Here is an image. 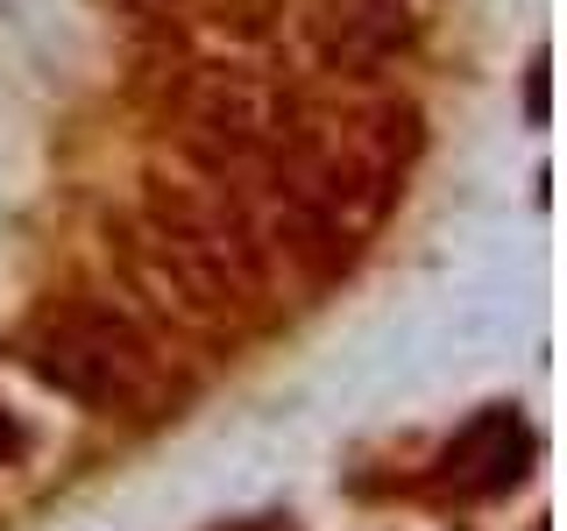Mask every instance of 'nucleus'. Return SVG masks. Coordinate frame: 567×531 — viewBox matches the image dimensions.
Masks as SVG:
<instances>
[{"mask_svg":"<svg viewBox=\"0 0 567 531\" xmlns=\"http://www.w3.org/2000/svg\"><path fill=\"white\" fill-rule=\"evenodd\" d=\"M192 128L220 164H235V156H262L270 142H284V100L270 85L256 79H235V71H220V79L199 85V100H192Z\"/></svg>","mask_w":567,"mask_h":531,"instance_id":"39448f33","label":"nucleus"},{"mask_svg":"<svg viewBox=\"0 0 567 531\" xmlns=\"http://www.w3.org/2000/svg\"><path fill=\"white\" fill-rule=\"evenodd\" d=\"M35 376L64 397L93 404V412H142L164 397V362L156 347L135 333V319L100 312V305H71L35 333Z\"/></svg>","mask_w":567,"mask_h":531,"instance_id":"7ed1b4c3","label":"nucleus"},{"mask_svg":"<svg viewBox=\"0 0 567 531\" xmlns=\"http://www.w3.org/2000/svg\"><path fill=\"white\" fill-rule=\"evenodd\" d=\"M419 35V0H319L312 50L333 71H377Z\"/></svg>","mask_w":567,"mask_h":531,"instance_id":"20e7f679","label":"nucleus"},{"mask_svg":"<svg viewBox=\"0 0 567 531\" xmlns=\"http://www.w3.org/2000/svg\"><path fill=\"white\" fill-rule=\"evenodd\" d=\"M532 468V433L518 412H483L468 418L440 454V489L454 496H504Z\"/></svg>","mask_w":567,"mask_h":531,"instance_id":"423d86ee","label":"nucleus"},{"mask_svg":"<svg viewBox=\"0 0 567 531\" xmlns=\"http://www.w3.org/2000/svg\"><path fill=\"white\" fill-rule=\"evenodd\" d=\"M525 114H532V121H546V58L532 64V93H525Z\"/></svg>","mask_w":567,"mask_h":531,"instance_id":"6e6552de","label":"nucleus"},{"mask_svg":"<svg viewBox=\"0 0 567 531\" xmlns=\"http://www.w3.org/2000/svg\"><path fill=\"white\" fill-rule=\"evenodd\" d=\"M262 531H291V524H277V518H262Z\"/></svg>","mask_w":567,"mask_h":531,"instance_id":"1a4fd4ad","label":"nucleus"},{"mask_svg":"<svg viewBox=\"0 0 567 531\" xmlns=\"http://www.w3.org/2000/svg\"><path fill=\"white\" fill-rule=\"evenodd\" d=\"M419 156V106L412 100H362L327 114L284 149V177L270 199V241L312 277L354 262V248L383 227L404 170Z\"/></svg>","mask_w":567,"mask_h":531,"instance_id":"f257e3e1","label":"nucleus"},{"mask_svg":"<svg viewBox=\"0 0 567 531\" xmlns=\"http://www.w3.org/2000/svg\"><path fill=\"white\" fill-rule=\"evenodd\" d=\"M150 248L164 262V277L199 312H235L262 291V241L206 185H156L150 191Z\"/></svg>","mask_w":567,"mask_h":531,"instance_id":"f03ea898","label":"nucleus"},{"mask_svg":"<svg viewBox=\"0 0 567 531\" xmlns=\"http://www.w3.org/2000/svg\"><path fill=\"white\" fill-rule=\"evenodd\" d=\"M22 447H29V433L14 425V412H8V404H0V468H8V460H22Z\"/></svg>","mask_w":567,"mask_h":531,"instance_id":"0eeeda50","label":"nucleus"}]
</instances>
